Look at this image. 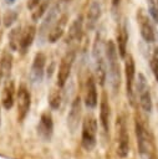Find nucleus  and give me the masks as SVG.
Wrapping results in <instances>:
<instances>
[{"instance_id":"obj_4","label":"nucleus","mask_w":158,"mask_h":159,"mask_svg":"<svg viewBox=\"0 0 158 159\" xmlns=\"http://www.w3.org/2000/svg\"><path fill=\"white\" fill-rule=\"evenodd\" d=\"M97 120L92 114H86L82 120L81 144L85 150L91 152L97 144Z\"/></svg>"},{"instance_id":"obj_30","label":"nucleus","mask_w":158,"mask_h":159,"mask_svg":"<svg viewBox=\"0 0 158 159\" xmlns=\"http://www.w3.org/2000/svg\"><path fill=\"white\" fill-rule=\"evenodd\" d=\"M119 5H121V0H111V6H112V12L116 14L117 10L119 9Z\"/></svg>"},{"instance_id":"obj_17","label":"nucleus","mask_w":158,"mask_h":159,"mask_svg":"<svg viewBox=\"0 0 158 159\" xmlns=\"http://www.w3.org/2000/svg\"><path fill=\"white\" fill-rule=\"evenodd\" d=\"M67 22H68V15L67 14H62L61 16L57 17V20L53 22V25L51 26V29L47 34V41L50 43L57 42L63 36Z\"/></svg>"},{"instance_id":"obj_14","label":"nucleus","mask_w":158,"mask_h":159,"mask_svg":"<svg viewBox=\"0 0 158 159\" xmlns=\"http://www.w3.org/2000/svg\"><path fill=\"white\" fill-rule=\"evenodd\" d=\"M37 133L40 138L45 142H50L53 134V119L49 111H45L39 120L37 124Z\"/></svg>"},{"instance_id":"obj_31","label":"nucleus","mask_w":158,"mask_h":159,"mask_svg":"<svg viewBox=\"0 0 158 159\" xmlns=\"http://www.w3.org/2000/svg\"><path fill=\"white\" fill-rule=\"evenodd\" d=\"M72 0H61V2H63V4H68V2H71Z\"/></svg>"},{"instance_id":"obj_26","label":"nucleus","mask_w":158,"mask_h":159,"mask_svg":"<svg viewBox=\"0 0 158 159\" xmlns=\"http://www.w3.org/2000/svg\"><path fill=\"white\" fill-rule=\"evenodd\" d=\"M49 2H50V0H42L34 10H32V12H31V19H32V21H35V22H37L46 12H47V7H49Z\"/></svg>"},{"instance_id":"obj_33","label":"nucleus","mask_w":158,"mask_h":159,"mask_svg":"<svg viewBox=\"0 0 158 159\" xmlns=\"http://www.w3.org/2000/svg\"><path fill=\"white\" fill-rule=\"evenodd\" d=\"M7 2H14V0H6Z\"/></svg>"},{"instance_id":"obj_23","label":"nucleus","mask_w":158,"mask_h":159,"mask_svg":"<svg viewBox=\"0 0 158 159\" xmlns=\"http://www.w3.org/2000/svg\"><path fill=\"white\" fill-rule=\"evenodd\" d=\"M0 67H1L2 77L9 78L10 73H11V70H12V55L7 50H5L2 52V56L0 58Z\"/></svg>"},{"instance_id":"obj_20","label":"nucleus","mask_w":158,"mask_h":159,"mask_svg":"<svg viewBox=\"0 0 158 159\" xmlns=\"http://www.w3.org/2000/svg\"><path fill=\"white\" fill-rule=\"evenodd\" d=\"M127 42H128L127 22L122 21L117 27V50L121 58H124L127 55Z\"/></svg>"},{"instance_id":"obj_6","label":"nucleus","mask_w":158,"mask_h":159,"mask_svg":"<svg viewBox=\"0 0 158 159\" xmlns=\"http://www.w3.org/2000/svg\"><path fill=\"white\" fill-rule=\"evenodd\" d=\"M76 60V48H71V50H67L65 52V55L62 56L61 61H60V66H58V70H57V81H56V84L58 87H63L70 77V73H71V70H72V66H73V62Z\"/></svg>"},{"instance_id":"obj_9","label":"nucleus","mask_w":158,"mask_h":159,"mask_svg":"<svg viewBox=\"0 0 158 159\" xmlns=\"http://www.w3.org/2000/svg\"><path fill=\"white\" fill-rule=\"evenodd\" d=\"M16 106H17V120L22 122L29 114L31 107V94L25 84H20L17 88Z\"/></svg>"},{"instance_id":"obj_5","label":"nucleus","mask_w":158,"mask_h":159,"mask_svg":"<svg viewBox=\"0 0 158 159\" xmlns=\"http://www.w3.org/2000/svg\"><path fill=\"white\" fill-rule=\"evenodd\" d=\"M136 17H137V24L139 26V32H141L142 39L147 43L156 42V29L152 22V19L149 16V12L147 14V11L144 9L139 7L137 10Z\"/></svg>"},{"instance_id":"obj_27","label":"nucleus","mask_w":158,"mask_h":159,"mask_svg":"<svg viewBox=\"0 0 158 159\" xmlns=\"http://www.w3.org/2000/svg\"><path fill=\"white\" fill-rule=\"evenodd\" d=\"M16 20H17V12H16L15 10H7V11L4 14L2 24H4L5 27H10Z\"/></svg>"},{"instance_id":"obj_22","label":"nucleus","mask_w":158,"mask_h":159,"mask_svg":"<svg viewBox=\"0 0 158 159\" xmlns=\"http://www.w3.org/2000/svg\"><path fill=\"white\" fill-rule=\"evenodd\" d=\"M35 36H36V27L34 25H29L26 26V29L21 32V37H20V43H19V51L25 55L30 46L32 45L34 40H35Z\"/></svg>"},{"instance_id":"obj_18","label":"nucleus","mask_w":158,"mask_h":159,"mask_svg":"<svg viewBox=\"0 0 158 159\" xmlns=\"http://www.w3.org/2000/svg\"><path fill=\"white\" fill-rule=\"evenodd\" d=\"M109 120H111V107L107 93L103 91L100 102V124L106 135L109 133Z\"/></svg>"},{"instance_id":"obj_28","label":"nucleus","mask_w":158,"mask_h":159,"mask_svg":"<svg viewBox=\"0 0 158 159\" xmlns=\"http://www.w3.org/2000/svg\"><path fill=\"white\" fill-rule=\"evenodd\" d=\"M151 68L156 81L158 82V46H156L153 50V53L151 57Z\"/></svg>"},{"instance_id":"obj_10","label":"nucleus","mask_w":158,"mask_h":159,"mask_svg":"<svg viewBox=\"0 0 158 159\" xmlns=\"http://www.w3.org/2000/svg\"><path fill=\"white\" fill-rule=\"evenodd\" d=\"M118 125V145H117V154L119 158H126L129 153V134L127 128V122L123 116L117 119Z\"/></svg>"},{"instance_id":"obj_12","label":"nucleus","mask_w":158,"mask_h":159,"mask_svg":"<svg viewBox=\"0 0 158 159\" xmlns=\"http://www.w3.org/2000/svg\"><path fill=\"white\" fill-rule=\"evenodd\" d=\"M58 14H60V4H58V2L55 4V5L45 14L44 21L41 22V26H40V30H39V41H40L41 45L45 42V40H47V34H49L51 26L53 25V22L57 20Z\"/></svg>"},{"instance_id":"obj_29","label":"nucleus","mask_w":158,"mask_h":159,"mask_svg":"<svg viewBox=\"0 0 158 159\" xmlns=\"http://www.w3.org/2000/svg\"><path fill=\"white\" fill-rule=\"evenodd\" d=\"M148 12L151 17L158 22V0H148Z\"/></svg>"},{"instance_id":"obj_1","label":"nucleus","mask_w":158,"mask_h":159,"mask_svg":"<svg viewBox=\"0 0 158 159\" xmlns=\"http://www.w3.org/2000/svg\"><path fill=\"white\" fill-rule=\"evenodd\" d=\"M134 133L137 139L138 154L141 159H154L156 145H154L153 135L149 128H147V125L137 117L134 119Z\"/></svg>"},{"instance_id":"obj_2","label":"nucleus","mask_w":158,"mask_h":159,"mask_svg":"<svg viewBox=\"0 0 158 159\" xmlns=\"http://www.w3.org/2000/svg\"><path fill=\"white\" fill-rule=\"evenodd\" d=\"M106 63H107V76L109 78V84L113 93H117L121 86V68L118 61V50L113 40H108L105 45Z\"/></svg>"},{"instance_id":"obj_32","label":"nucleus","mask_w":158,"mask_h":159,"mask_svg":"<svg viewBox=\"0 0 158 159\" xmlns=\"http://www.w3.org/2000/svg\"><path fill=\"white\" fill-rule=\"evenodd\" d=\"M1 78H4V77H2V72H1V67H0V82H1Z\"/></svg>"},{"instance_id":"obj_15","label":"nucleus","mask_w":158,"mask_h":159,"mask_svg":"<svg viewBox=\"0 0 158 159\" xmlns=\"http://www.w3.org/2000/svg\"><path fill=\"white\" fill-rule=\"evenodd\" d=\"M101 15H102V5H101V1L100 0H92L91 4H90V6H88L87 14H86V20H85L87 31H93L96 29Z\"/></svg>"},{"instance_id":"obj_11","label":"nucleus","mask_w":158,"mask_h":159,"mask_svg":"<svg viewBox=\"0 0 158 159\" xmlns=\"http://www.w3.org/2000/svg\"><path fill=\"white\" fill-rule=\"evenodd\" d=\"M81 116H82V98L80 94H77L73 98L67 114V128L72 134H75L76 130L78 129Z\"/></svg>"},{"instance_id":"obj_13","label":"nucleus","mask_w":158,"mask_h":159,"mask_svg":"<svg viewBox=\"0 0 158 159\" xmlns=\"http://www.w3.org/2000/svg\"><path fill=\"white\" fill-rule=\"evenodd\" d=\"M45 66H46V55L41 51L36 52L30 71V78L34 83H40L42 81L45 73Z\"/></svg>"},{"instance_id":"obj_25","label":"nucleus","mask_w":158,"mask_h":159,"mask_svg":"<svg viewBox=\"0 0 158 159\" xmlns=\"http://www.w3.org/2000/svg\"><path fill=\"white\" fill-rule=\"evenodd\" d=\"M21 27L16 26L9 32V46L12 51L19 50V43H20V37H21Z\"/></svg>"},{"instance_id":"obj_21","label":"nucleus","mask_w":158,"mask_h":159,"mask_svg":"<svg viewBox=\"0 0 158 159\" xmlns=\"http://www.w3.org/2000/svg\"><path fill=\"white\" fill-rule=\"evenodd\" d=\"M15 82L12 80H7L2 87L1 93V104L5 109H11L15 103Z\"/></svg>"},{"instance_id":"obj_8","label":"nucleus","mask_w":158,"mask_h":159,"mask_svg":"<svg viewBox=\"0 0 158 159\" xmlns=\"http://www.w3.org/2000/svg\"><path fill=\"white\" fill-rule=\"evenodd\" d=\"M136 89H137L136 92L138 94L141 108L144 112L151 113L153 109V102H152V96H151L148 82L143 73H138V81H136Z\"/></svg>"},{"instance_id":"obj_24","label":"nucleus","mask_w":158,"mask_h":159,"mask_svg":"<svg viewBox=\"0 0 158 159\" xmlns=\"http://www.w3.org/2000/svg\"><path fill=\"white\" fill-rule=\"evenodd\" d=\"M47 99H49V106H50L51 109H53V111L58 109L60 106H61V101H62L61 87H58L57 84L55 87H52L51 91H50V93H49Z\"/></svg>"},{"instance_id":"obj_16","label":"nucleus","mask_w":158,"mask_h":159,"mask_svg":"<svg viewBox=\"0 0 158 159\" xmlns=\"http://www.w3.org/2000/svg\"><path fill=\"white\" fill-rule=\"evenodd\" d=\"M85 106L90 109H93L97 107L98 103V97H97V86H96V80L93 78L92 75H88L86 78V84H85Z\"/></svg>"},{"instance_id":"obj_7","label":"nucleus","mask_w":158,"mask_h":159,"mask_svg":"<svg viewBox=\"0 0 158 159\" xmlns=\"http://www.w3.org/2000/svg\"><path fill=\"white\" fill-rule=\"evenodd\" d=\"M124 75H126V92L131 106H134V84H136V63L132 55L124 57Z\"/></svg>"},{"instance_id":"obj_3","label":"nucleus","mask_w":158,"mask_h":159,"mask_svg":"<svg viewBox=\"0 0 158 159\" xmlns=\"http://www.w3.org/2000/svg\"><path fill=\"white\" fill-rule=\"evenodd\" d=\"M92 57H93V65H95V72H96L97 81L101 86H103L106 77H107V63H106L105 45L102 41L101 32L96 34L93 46H92Z\"/></svg>"},{"instance_id":"obj_19","label":"nucleus","mask_w":158,"mask_h":159,"mask_svg":"<svg viewBox=\"0 0 158 159\" xmlns=\"http://www.w3.org/2000/svg\"><path fill=\"white\" fill-rule=\"evenodd\" d=\"M83 16L80 14L75 17V20L71 22L70 27H68V31H67V35L65 37V42L66 43H73L76 41H80L81 36H82V30H83Z\"/></svg>"},{"instance_id":"obj_34","label":"nucleus","mask_w":158,"mask_h":159,"mask_svg":"<svg viewBox=\"0 0 158 159\" xmlns=\"http://www.w3.org/2000/svg\"><path fill=\"white\" fill-rule=\"evenodd\" d=\"M0 123H1V112H0Z\"/></svg>"}]
</instances>
